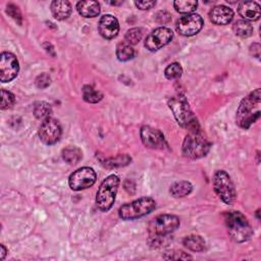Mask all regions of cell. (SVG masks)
<instances>
[{"label":"cell","instance_id":"cell-1","mask_svg":"<svg viewBox=\"0 0 261 261\" xmlns=\"http://www.w3.org/2000/svg\"><path fill=\"white\" fill-rule=\"evenodd\" d=\"M261 90L258 88L242 99L236 112V124L247 130L260 117Z\"/></svg>","mask_w":261,"mask_h":261},{"label":"cell","instance_id":"cell-2","mask_svg":"<svg viewBox=\"0 0 261 261\" xmlns=\"http://www.w3.org/2000/svg\"><path fill=\"white\" fill-rule=\"evenodd\" d=\"M224 222L227 233L231 239L237 243H244L250 240L253 235V229L240 211H228L224 214Z\"/></svg>","mask_w":261,"mask_h":261},{"label":"cell","instance_id":"cell-3","mask_svg":"<svg viewBox=\"0 0 261 261\" xmlns=\"http://www.w3.org/2000/svg\"><path fill=\"white\" fill-rule=\"evenodd\" d=\"M210 147V142L200 129L191 130L183 143V155L190 159L202 158L207 155Z\"/></svg>","mask_w":261,"mask_h":261},{"label":"cell","instance_id":"cell-4","mask_svg":"<svg viewBox=\"0 0 261 261\" xmlns=\"http://www.w3.org/2000/svg\"><path fill=\"white\" fill-rule=\"evenodd\" d=\"M168 107L173 112L178 124L182 128L191 130L199 129V124L185 96L177 95L168 99Z\"/></svg>","mask_w":261,"mask_h":261},{"label":"cell","instance_id":"cell-5","mask_svg":"<svg viewBox=\"0 0 261 261\" xmlns=\"http://www.w3.org/2000/svg\"><path fill=\"white\" fill-rule=\"evenodd\" d=\"M156 207V202L150 197H143L122 205L118 209V216L124 221H133L143 218Z\"/></svg>","mask_w":261,"mask_h":261},{"label":"cell","instance_id":"cell-6","mask_svg":"<svg viewBox=\"0 0 261 261\" xmlns=\"http://www.w3.org/2000/svg\"><path fill=\"white\" fill-rule=\"evenodd\" d=\"M119 186V179L115 175L107 177L96 194V205L101 211H109L115 201V196Z\"/></svg>","mask_w":261,"mask_h":261},{"label":"cell","instance_id":"cell-7","mask_svg":"<svg viewBox=\"0 0 261 261\" xmlns=\"http://www.w3.org/2000/svg\"><path fill=\"white\" fill-rule=\"evenodd\" d=\"M181 221L173 214H160L153 219L148 225V234L150 238L167 237L174 233L180 226Z\"/></svg>","mask_w":261,"mask_h":261},{"label":"cell","instance_id":"cell-8","mask_svg":"<svg viewBox=\"0 0 261 261\" xmlns=\"http://www.w3.org/2000/svg\"><path fill=\"white\" fill-rule=\"evenodd\" d=\"M213 189L225 204H233L237 193L231 177L224 171H218L213 176Z\"/></svg>","mask_w":261,"mask_h":261},{"label":"cell","instance_id":"cell-9","mask_svg":"<svg viewBox=\"0 0 261 261\" xmlns=\"http://www.w3.org/2000/svg\"><path fill=\"white\" fill-rule=\"evenodd\" d=\"M96 180L97 176L93 168L86 166L74 172L69 179V184L72 190L82 191L93 186Z\"/></svg>","mask_w":261,"mask_h":261},{"label":"cell","instance_id":"cell-10","mask_svg":"<svg viewBox=\"0 0 261 261\" xmlns=\"http://www.w3.org/2000/svg\"><path fill=\"white\" fill-rule=\"evenodd\" d=\"M204 25L203 19L199 14L191 13L181 17L176 25L177 32L185 37H191L200 32Z\"/></svg>","mask_w":261,"mask_h":261},{"label":"cell","instance_id":"cell-11","mask_svg":"<svg viewBox=\"0 0 261 261\" xmlns=\"http://www.w3.org/2000/svg\"><path fill=\"white\" fill-rule=\"evenodd\" d=\"M63 130L55 118L48 117L43 120L39 128V137L41 141L46 145H54L60 139Z\"/></svg>","mask_w":261,"mask_h":261},{"label":"cell","instance_id":"cell-12","mask_svg":"<svg viewBox=\"0 0 261 261\" xmlns=\"http://www.w3.org/2000/svg\"><path fill=\"white\" fill-rule=\"evenodd\" d=\"M173 37L174 33L171 29L160 27L152 31L146 38L144 45L149 51H157L170 43Z\"/></svg>","mask_w":261,"mask_h":261},{"label":"cell","instance_id":"cell-13","mask_svg":"<svg viewBox=\"0 0 261 261\" xmlns=\"http://www.w3.org/2000/svg\"><path fill=\"white\" fill-rule=\"evenodd\" d=\"M20 71L19 60L14 54L3 52L0 56V81L2 83L11 82Z\"/></svg>","mask_w":261,"mask_h":261},{"label":"cell","instance_id":"cell-14","mask_svg":"<svg viewBox=\"0 0 261 261\" xmlns=\"http://www.w3.org/2000/svg\"><path fill=\"white\" fill-rule=\"evenodd\" d=\"M141 140L147 148L151 149H163L166 146L163 134L149 126H144L141 129Z\"/></svg>","mask_w":261,"mask_h":261},{"label":"cell","instance_id":"cell-15","mask_svg":"<svg viewBox=\"0 0 261 261\" xmlns=\"http://www.w3.org/2000/svg\"><path fill=\"white\" fill-rule=\"evenodd\" d=\"M98 31L103 38L113 39L117 36L119 31V24L117 19L112 14L103 15L98 24Z\"/></svg>","mask_w":261,"mask_h":261},{"label":"cell","instance_id":"cell-16","mask_svg":"<svg viewBox=\"0 0 261 261\" xmlns=\"http://www.w3.org/2000/svg\"><path fill=\"white\" fill-rule=\"evenodd\" d=\"M233 19H234V11L225 5L214 6L209 11V20L214 25L224 26L231 23Z\"/></svg>","mask_w":261,"mask_h":261},{"label":"cell","instance_id":"cell-17","mask_svg":"<svg viewBox=\"0 0 261 261\" xmlns=\"http://www.w3.org/2000/svg\"><path fill=\"white\" fill-rule=\"evenodd\" d=\"M238 12L245 21H257L261 15V8L257 2H241Z\"/></svg>","mask_w":261,"mask_h":261},{"label":"cell","instance_id":"cell-18","mask_svg":"<svg viewBox=\"0 0 261 261\" xmlns=\"http://www.w3.org/2000/svg\"><path fill=\"white\" fill-rule=\"evenodd\" d=\"M51 12L58 21L67 20L72 13V5L67 0H55L51 2Z\"/></svg>","mask_w":261,"mask_h":261},{"label":"cell","instance_id":"cell-19","mask_svg":"<svg viewBox=\"0 0 261 261\" xmlns=\"http://www.w3.org/2000/svg\"><path fill=\"white\" fill-rule=\"evenodd\" d=\"M76 10L84 18H95L100 13V4L93 0L76 3Z\"/></svg>","mask_w":261,"mask_h":261},{"label":"cell","instance_id":"cell-20","mask_svg":"<svg viewBox=\"0 0 261 261\" xmlns=\"http://www.w3.org/2000/svg\"><path fill=\"white\" fill-rule=\"evenodd\" d=\"M184 246L194 252H202L205 249V241L202 237L197 235L187 236L183 240Z\"/></svg>","mask_w":261,"mask_h":261},{"label":"cell","instance_id":"cell-21","mask_svg":"<svg viewBox=\"0 0 261 261\" xmlns=\"http://www.w3.org/2000/svg\"><path fill=\"white\" fill-rule=\"evenodd\" d=\"M193 190V186L190 182L187 181H182V182H177L171 187V194L176 197V198H181L188 196Z\"/></svg>","mask_w":261,"mask_h":261},{"label":"cell","instance_id":"cell-22","mask_svg":"<svg viewBox=\"0 0 261 261\" xmlns=\"http://www.w3.org/2000/svg\"><path fill=\"white\" fill-rule=\"evenodd\" d=\"M234 33L241 38H248L253 34V26L250 22L240 20L233 25Z\"/></svg>","mask_w":261,"mask_h":261},{"label":"cell","instance_id":"cell-23","mask_svg":"<svg viewBox=\"0 0 261 261\" xmlns=\"http://www.w3.org/2000/svg\"><path fill=\"white\" fill-rule=\"evenodd\" d=\"M83 157L82 151L75 146H69L63 150V158L70 164L79 163Z\"/></svg>","mask_w":261,"mask_h":261},{"label":"cell","instance_id":"cell-24","mask_svg":"<svg viewBox=\"0 0 261 261\" xmlns=\"http://www.w3.org/2000/svg\"><path fill=\"white\" fill-rule=\"evenodd\" d=\"M135 56V49L129 43L121 42L116 47V57L120 61H129Z\"/></svg>","mask_w":261,"mask_h":261},{"label":"cell","instance_id":"cell-25","mask_svg":"<svg viewBox=\"0 0 261 261\" xmlns=\"http://www.w3.org/2000/svg\"><path fill=\"white\" fill-rule=\"evenodd\" d=\"M83 99L88 103H98L102 100L103 95L101 92L95 90L93 87L86 85L82 89Z\"/></svg>","mask_w":261,"mask_h":261},{"label":"cell","instance_id":"cell-26","mask_svg":"<svg viewBox=\"0 0 261 261\" xmlns=\"http://www.w3.org/2000/svg\"><path fill=\"white\" fill-rule=\"evenodd\" d=\"M174 6L176 10L180 13H185V14H191L194 10H196L198 6V2L195 0H185V1H179L174 2Z\"/></svg>","mask_w":261,"mask_h":261},{"label":"cell","instance_id":"cell-27","mask_svg":"<svg viewBox=\"0 0 261 261\" xmlns=\"http://www.w3.org/2000/svg\"><path fill=\"white\" fill-rule=\"evenodd\" d=\"M132 161V158L127 155H117L115 157L106 159L105 161H102V164L109 168H113V167H120V166H125L128 165Z\"/></svg>","mask_w":261,"mask_h":261},{"label":"cell","instance_id":"cell-28","mask_svg":"<svg viewBox=\"0 0 261 261\" xmlns=\"http://www.w3.org/2000/svg\"><path fill=\"white\" fill-rule=\"evenodd\" d=\"M51 106L44 101H39L34 105V114L37 118L46 119L51 114Z\"/></svg>","mask_w":261,"mask_h":261},{"label":"cell","instance_id":"cell-29","mask_svg":"<svg viewBox=\"0 0 261 261\" xmlns=\"http://www.w3.org/2000/svg\"><path fill=\"white\" fill-rule=\"evenodd\" d=\"M143 37V30L141 28H133L127 31L125 39L130 45H136L141 41Z\"/></svg>","mask_w":261,"mask_h":261},{"label":"cell","instance_id":"cell-30","mask_svg":"<svg viewBox=\"0 0 261 261\" xmlns=\"http://www.w3.org/2000/svg\"><path fill=\"white\" fill-rule=\"evenodd\" d=\"M183 74V69L180 64L178 63H173L170 66H167V68L164 71V75L166 76V79L168 80H178L182 76Z\"/></svg>","mask_w":261,"mask_h":261},{"label":"cell","instance_id":"cell-31","mask_svg":"<svg viewBox=\"0 0 261 261\" xmlns=\"http://www.w3.org/2000/svg\"><path fill=\"white\" fill-rule=\"evenodd\" d=\"M15 103V96L9 91H6L4 89L1 90V110H9L12 109V106Z\"/></svg>","mask_w":261,"mask_h":261},{"label":"cell","instance_id":"cell-32","mask_svg":"<svg viewBox=\"0 0 261 261\" xmlns=\"http://www.w3.org/2000/svg\"><path fill=\"white\" fill-rule=\"evenodd\" d=\"M163 259L165 260H188V259H193L192 256L189 254L183 252L181 250H171L167 251L163 254Z\"/></svg>","mask_w":261,"mask_h":261},{"label":"cell","instance_id":"cell-33","mask_svg":"<svg viewBox=\"0 0 261 261\" xmlns=\"http://www.w3.org/2000/svg\"><path fill=\"white\" fill-rule=\"evenodd\" d=\"M6 13L11 17L15 22H18L20 25L22 24V13L21 10L19 9V7L17 5H14L12 3L7 4L6 6Z\"/></svg>","mask_w":261,"mask_h":261},{"label":"cell","instance_id":"cell-34","mask_svg":"<svg viewBox=\"0 0 261 261\" xmlns=\"http://www.w3.org/2000/svg\"><path fill=\"white\" fill-rule=\"evenodd\" d=\"M35 84L36 86L39 88V89H45L47 88L50 84H51V78L50 75L48 74H41L40 75L37 76V79L35 81Z\"/></svg>","mask_w":261,"mask_h":261},{"label":"cell","instance_id":"cell-35","mask_svg":"<svg viewBox=\"0 0 261 261\" xmlns=\"http://www.w3.org/2000/svg\"><path fill=\"white\" fill-rule=\"evenodd\" d=\"M171 20H172L171 14L167 11H159L156 14V21L160 24H166L168 22H171Z\"/></svg>","mask_w":261,"mask_h":261},{"label":"cell","instance_id":"cell-36","mask_svg":"<svg viewBox=\"0 0 261 261\" xmlns=\"http://www.w3.org/2000/svg\"><path fill=\"white\" fill-rule=\"evenodd\" d=\"M135 5L141 10H148L156 5V1H136Z\"/></svg>","mask_w":261,"mask_h":261},{"label":"cell","instance_id":"cell-37","mask_svg":"<svg viewBox=\"0 0 261 261\" xmlns=\"http://www.w3.org/2000/svg\"><path fill=\"white\" fill-rule=\"evenodd\" d=\"M260 44L258 43H253L250 46V54L256 58L260 57Z\"/></svg>","mask_w":261,"mask_h":261},{"label":"cell","instance_id":"cell-38","mask_svg":"<svg viewBox=\"0 0 261 261\" xmlns=\"http://www.w3.org/2000/svg\"><path fill=\"white\" fill-rule=\"evenodd\" d=\"M0 248H1V252H0V259L3 260L7 254V250L5 248L4 245H1V246H0Z\"/></svg>","mask_w":261,"mask_h":261},{"label":"cell","instance_id":"cell-39","mask_svg":"<svg viewBox=\"0 0 261 261\" xmlns=\"http://www.w3.org/2000/svg\"><path fill=\"white\" fill-rule=\"evenodd\" d=\"M111 4H112V5H119V4H121L122 2H110Z\"/></svg>","mask_w":261,"mask_h":261}]
</instances>
